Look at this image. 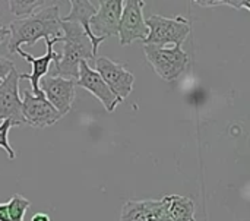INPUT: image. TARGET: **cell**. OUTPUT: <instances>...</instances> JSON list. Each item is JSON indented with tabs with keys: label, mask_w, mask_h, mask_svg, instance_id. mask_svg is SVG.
Listing matches in <instances>:
<instances>
[{
	"label": "cell",
	"mask_w": 250,
	"mask_h": 221,
	"mask_svg": "<svg viewBox=\"0 0 250 221\" xmlns=\"http://www.w3.org/2000/svg\"><path fill=\"white\" fill-rule=\"evenodd\" d=\"M95 72L103 78V81L107 84V87L120 103L130 95L135 84V76L126 67V65L101 56L95 59Z\"/></svg>",
	"instance_id": "5"
},
{
	"label": "cell",
	"mask_w": 250,
	"mask_h": 221,
	"mask_svg": "<svg viewBox=\"0 0 250 221\" xmlns=\"http://www.w3.org/2000/svg\"><path fill=\"white\" fill-rule=\"evenodd\" d=\"M63 38V37H62ZM62 38H53V40H45V44H47V51L44 56H40V57H34L32 54L23 51L22 48H18L16 53L23 57V60H26L28 63L32 65V72L31 73H19V78L21 79H28L31 82V92L37 97L42 95L41 89H40V81L47 76L48 70H50V63L54 62V66L59 65L60 62V57L62 54L60 53H56L54 51V44L56 43H62Z\"/></svg>",
	"instance_id": "10"
},
{
	"label": "cell",
	"mask_w": 250,
	"mask_h": 221,
	"mask_svg": "<svg viewBox=\"0 0 250 221\" xmlns=\"http://www.w3.org/2000/svg\"><path fill=\"white\" fill-rule=\"evenodd\" d=\"M7 29L9 53H16L22 44L34 45L40 38H62V18L59 15V6L50 3L47 7H42L28 18L12 21Z\"/></svg>",
	"instance_id": "1"
},
{
	"label": "cell",
	"mask_w": 250,
	"mask_h": 221,
	"mask_svg": "<svg viewBox=\"0 0 250 221\" xmlns=\"http://www.w3.org/2000/svg\"><path fill=\"white\" fill-rule=\"evenodd\" d=\"M31 221H51V219L45 213H37V214H34V217L31 219Z\"/></svg>",
	"instance_id": "22"
},
{
	"label": "cell",
	"mask_w": 250,
	"mask_h": 221,
	"mask_svg": "<svg viewBox=\"0 0 250 221\" xmlns=\"http://www.w3.org/2000/svg\"><path fill=\"white\" fill-rule=\"evenodd\" d=\"M0 221H10L9 211H7V205L6 204H0Z\"/></svg>",
	"instance_id": "21"
},
{
	"label": "cell",
	"mask_w": 250,
	"mask_h": 221,
	"mask_svg": "<svg viewBox=\"0 0 250 221\" xmlns=\"http://www.w3.org/2000/svg\"><path fill=\"white\" fill-rule=\"evenodd\" d=\"M19 73L13 69L0 82V122L12 120L13 126L25 125L22 116V100L19 97Z\"/></svg>",
	"instance_id": "9"
},
{
	"label": "cell",
	"mask_w": 250,
	"mask_h": 221,
	"mask_svg": "<svg viewBox=\"0 0 250 221\" xmlns=\"http://www.w3.org/2000/svg\"><path fill=\"white\" fill-rule=\"evenodd\" d=\"M145 1L127 0L123 1V10L119 23V41L122 45H129L136 40L145 41L148 37V26L144 18Z\"/></svg>",
	"instance_id": "6"
},
{
	"label": "cell",
	"mask_w": 250,
	"mask_h": 221,
	"mask_svg": "<svg viewBox=\"0 0 250 221\" xmlns=\"http://www.w3.org/2000/svg\"><path fill=\"white\" fill-rule=\"evenodd\" d=\"M163 204V199L127 201L120 214V221H144L154 214Z\"/></svg>",
	"instance_id": "14"
},
{
	"label": "cell",
	"mask_w": 250,
	"mask_h": 221,
	"mask_svg": "<svg viewBox=\"0 0 250 221\" xmlns=\"http://www.w3.org/2000/svg\"><path fill=\"white\" fill-rule=\"evenodd\" d=\"M166 216L171 221H193L195 216V202L190 198L170 195L168 207Z\"/></svg>",
	"instance_id": "15"
},
{
	"label": "cell",
	"mask_w": 250,
	"mask_h": 221,
	"mask_svg": "<svg viewBox=\"0 0 250 221\" xmlns=\"http://www.w3.org/2000/svg\"><path fill=\"white\" fill-rule=\"evenodd\" d=\"M123 10L122 0H101L98 1L97 13L89 21V28L97 38H107L119 35V23Z\"/></svg>",
	"instance_id": "11"
},
{
	"label": "cell",
	"mask_w": 250,
	"mask_h": 221,
	"mask_svg": "<svg viewBox=\"0 0 250 221\" xmlns=\"http://www.w3.org/2000/svg\"><path fill=\"white\" fill-rule=\"evenodd\" d=\"M9 38V29L7 26H0V44L4 43Z\"/></svg>",
	"instance_id": "23"
},
{
	"label": "cell",
	"mask_w": 250,
	"mask_h": 221,
	"mask_svg": "<svg viewBox=\"0 0 250 221\" xmlns=\"http://www.w3.org/2000/svg\"><path fill=\"white\" fill-rule=\"evenodd\" d=\"M15 69V63L9 59H4L0 56V82Z\"/></svg>",
	"instance_id": "20"
},
{
	"label": "cell",
	"mask_w": 250,
	"mask_h": 221,
	"mask_svg": "<svg viewBox=\"0 0 250 221\" xmlns=\"http://www.w3.org/2000/svg\"><path fill=\"white\" fill-rule=\"evenodd\" d=\"M22 116L25 125L35 129H44L47 126H51L63 117L45 100L44 94L37 97L28 89L23 91L22 97Z\"/></svg>",
	"instance_id": "7"
},
{
	"label": "cell",
	"mask_w": 250,
	"mask_h": 221,
	"mask_svg": "<svg viewBox=\"0 0 250 221\" xmlns=\"http://www.w3.org/2000/svg\"><path fill=\"white\" fill-rule=\"evenodd\" d=\"M160 221H171V220H170L167 216H164V217H161V219H160Z\"/></svg>",
	"instance_id": "24"
},
{
	"label": "cell",
	"mask_w": 250,
	"mask_h": 221,
	"mask_svg": "<svg viewBox=\"0 0 250 221\" xmlns=\"http://www.w3.org/2000/svg\"><path fill=\"white\" fill-rule=\"evenodd\" d=\"M144 53L154 72L167 82L176 81L180 75L186 72L190 65L189 54L180 45L166 48L144 44Z\"/></svg>",
	"instance_id": "3"
},
{
	"label": "cell",
	"mask_w": 250,
	"mask_h": 221,
	"mask_svg": "<svg viewBox=\"0 0 250 221\" xmlns=\"http://www.w3.org/2000/svg\"><path fill=\"white\" fill-rule=\"evenodd\" d=\"M6 205H7L10 221H23V216H25L26 210L29 208L31 202L26 198H23L22 195L15 194Z\"/></svg>",
	"instance_id": "17"
},
{
	"label": "cell",
	"mask_w": 250,
	"mask_h": 221,
	"mask_svg": "<svg viewBox=\"0 0 250 221\" xmlns=\"http://www.w3.org/2000/svg\"><path fill=\"white\" fill-rule=\"evenodd\" d=\"M148 26V37L144 44L164 47L167 44L180 45L190 34V23L183 16L166 18L161 15H152L145 21Z\"/></svg>",
	"instance_id": "4"
},
{
	"label": "cell",
	"mask_w": 250,
	"mask_h": 221,
	"mask_svg": "<svg viewBox=\"0 0 250 221\" xmlns=\"http://www.w3.org/2000/svg\"><path fill=\"white\" fill-rule=\"evenodd\" d=\"M73 79H66L62 76H44L40 81V89L45 100L62 114H67L75 101V84Z\"/></svg>",
	"instance_id": "8"
},
{
	"label": "cell",
	"mask_w": 250,
	"mask_h": 221,
	"mask_svg": "<svg viewBox=\"0 0 250 221\" xmlns=\"http://www.w3.org/2000/svg\"><path fill=\"white\" fill-rule=\"evenodd\" d=\"M75 84L85 88L86 91H89L98 101H101V104L104 106V109L108 113L114 111L116 107L120 104L117 97L111 92V89L107 87V84L103 81V78L95 72V69L91 67V65L88 62H81L79 76Z\"/></svg>",
	"instance_id": "12"
},
{
	"label": "cell",
	"mask_w": 250,
	"mask_h": 221,
	"mask_svg": "<svg viewBox=\"0 0 250 221\" xmlns=\"http://www.w3.org/2000/svg\"><path fill=\"white\" fill-rule=\"evenodd\" d=\"M199 6L204 7H215V6H233L234 9H250L249 0H204V1H196Z\"/></svg>",
	"instance_id": "19"
},
{
	"label": "cell",
	"mask_w": 250,
	"mask_h": 221,
	"mask_svg": "<svg viewBox=\"0 0 250 221\" xmlns=\"http://www.w3.org/2000/svg\"><path fill=\"white\" fill-rule=\"evenodd\" d=\"M48 4L50 1H44V0H10L9 10L12 15L19 16L22 19V18H28L34 15L37 9L40 10Z\"/></svg>",
	"instance_id": "16"
},
{
	"label": "cell",
	"mask_w": 250,
	"mask_h": 221,
	"mask_svg": "<svg viewBox=\"0 0 250 221\" xmlns=\"http://www.w3.org/2000/svg\"><path fill=\"white\" fill-rule=\"evenodd\" d=\"M193 221H195V220H193Z\"/></svg>",
	"instance_id": "25"
},
{
	"label": "cell",
	"mask_w": 250,
	"mask_h": 221,
	"mask_svg": "<svg viewBox=\"0 0 250 221\" xmlns=\"http://www.w3.org/2000/svg\"><path fill=\"white\" fill-rule=\"evenodd\" d=\"M62 43L63 53L57 66H54V73L51 76H62L66 79L76 81L79 76L81 62H95L92 44L83 29L73 22H62Z\"/></svg>",
	"instance_id": "2"
},
{
	"label": "cell",
	"mask_w": 250,
	"mask_h": 221,
	"mask_svg": "<svg viewBox=\"0 0 250 221\" xmlns=\"http://www.w3.org/2000/svg\"><path fill=\"white\" fill-rule=\"evenodd\" d=\"M69 4H70L69 15L64 16V18H62V22H73V23H78L83 29V32L86 34V37L89 38V41L92 44L94 54L97 56V50H98L100 44L104 41V38H97L92 34L91 28H89V21L97 13V7L89 0H70Z\"/></svg>",
	"instance_id": "13"
},
{
	"label": "cell",
	"mask_w": 250,
	"mask_h": 221,
	"mask_svg": "<svg viewBox=\"0 0 250 221\" xmlns=\"http://www.w3.org/2000/svg\"><path fill=\"white\" fill-rule=\"evenodd\" d=\"M10 128H13L12 120L7 119V120L0 122V148H3V150L6 151L7 157H9L10 160H13V158L16 157V153L13 151V148L10 147L9 139H7V135H9Z\"/></svg>",
	"instance_id": "18"
}]
</instances>
